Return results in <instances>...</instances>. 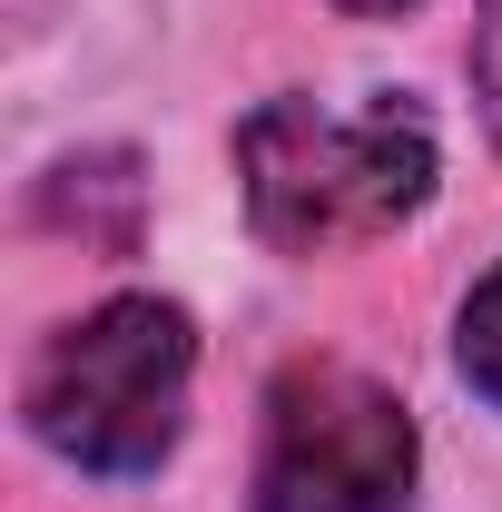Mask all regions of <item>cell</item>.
Instances as JSON below:
<instances>
[{"instance_id":"obj_1","label":"cell","mask_w":502,"mask_h":512,"mask_svg":"<svg viewBox=\"0 0 502 512\" xmlns=\"http://www.w3.org/2000/svg\"><path fill=\"white\" fill-rule=\"evenodd\" d=\"M237 178H247V227L276 256H335L404 227L434 197V119L404 89L355 109L266 99L237 128Z\"/></svg>"},{"instance_id":"obj_2","label":"cell","mask_w":502,"mask_h":512,"mask_svg":"<svg viewBox=\"0 0 502 512\" xmlns=\"http://www.w3.org/2000/svg\"><path fill=\"white\" fill-rule=\"evenodd\" d=\"M188 375H197V325L168 296H109L99 316L60 325L30 375H20V414L30 434L99 473V483H138L158 473L178 424H188Z\"/></svg>"},{"instance_id":"obj_3","label":"cell","mask_w":502,"mask_h":512,"mask_svg":"<svg viewBox=\"0 0 502 512\" xmlns=\"http://www.w3.org/2000/svg\"><path fill=\"white\" fill-rule=\"evenodd\" d=\"M247 512H414V414L375 375L306 355L266 394Z\"/></svg>"},{"instance_id":"obj_4","label":"cell","mask_w":502,"mask_h":512,"mask_svg":"<svg viewBox=\"0 0 502 512\" xmlns=\"http://www.w3.org/2000/svg\"><path fill=\"white\" fill-rule=\"evenodd\" d=\"M138 207H148V188H138L128 148H89V158H69V168L40 178V227H60V237H79L99 256L138 247Z\"/></svg>"},{"instance_id":"obj_5","label":"cell","mask_w":502,"mask_h":512,"mask_svg":"<svg viewBox=\"0 0 502 512\" xmlns=\"http://www.w3.org/2000/svg\"><path fill=\"white\" fill-rule=\"evenodd\" d=\"M453 365H463V384L483 394L502 414V266L463 296V325H453Z\"/></svg>"},{"instance_id":"obj_6","label":"cell","mask_w":502,"mask_h":512,"mask_svg":"<svg viewBox=\"0 0 502 512\" xmlns=\"http://www.w3.org/2000/svg\"><path fill=\"white\" fill-rule=\"evenodd\" d=\"M473 99H483V128L502 138V0H483L473 20Z\"/></svg>"},{"instance_id":"obj_7","label":"cell","mask_w":502,"mask_h":512,"mask_svg":"<svg viewBox=\"0 0 502 512\" xmlns=\"http://www.w3.org/2000/svg\"><path fill=\"white\" fill-rule=\"evenodd\" d=\"M335 10H355V20H394V10H414V0H335Z\"/></svg>"}]
</instances>
